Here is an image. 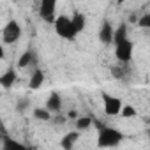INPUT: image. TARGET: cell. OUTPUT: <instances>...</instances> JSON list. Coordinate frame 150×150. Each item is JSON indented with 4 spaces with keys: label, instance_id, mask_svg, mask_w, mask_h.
Returning a JSON list of instances; mask_svg holds the SVG:
<instances>
[{
    "label": "cell",
    "instance_id": "7c38bea8",
    "mask_svg": "<svg viewBox=\"0 0 150 150\" xmlns=\"http://www.w3.org/2000/svg\"><path fill=\"white\" fill-rule=\"evenodd\" d=\"M71 21H72V27H74V32H76V34H81V32L85 30V27H87V18H85V14H83V13H78V11L71 16Z\"/></svg>",
    "mask_w": 150,
    "mask_h": 150
},
{
    "label": "cell",
    "instance_id": "3957f363",
    "mask_svg": "<svg viewBox=\"0 0 150 150\" xmlns=\"http://www.w3.org/2000/svg\"><path fill=\"white\" fill-rule=\"evenodd\" d=\"M21 37V27L16 20H9L6 23V27L2 28V32H0V41H2L4 44H14L18 42Z\"/></svg>",
    "mask_w": 150,
    "mask_h": 150
},
{
    "label": "cell",
    "instance_id": "ac0fdd59",
    "mask_svg": "<svg viewBox=\"0 0 150 150\" xmlns=\"http://www.w3.org/2000/svg\"><path fill=\"white\" fill-rule=\"evenodd\" d=\"M125 65H113L111 67V76L115 78V80H122V78H125Z\"/></svg>",
    "mask_w": 150,
    "mask_h": 150
},
{
    "label": "cell",
    "instance_id": "8fae6325",
    "mask_svg": "<svg viewBox=\"0 0 150 150\" xmlns=\"http://www.w3.org/2000/svg\"><path fill=\"white\" fill-rule=\"evenodd\" d=\"M35 62H37L35 53H34L32 50H27V51H23V55L18 58V67H20V69H27V67H30V65H35Z\"/></svg>",
    "mask_w": 150,
    "mask_h": 150
},
{
    "label": "cell",
    "instance_id": "ffe728a7",
    "mask_svg": "<svg viewBox=\"0 0 150 150\" xmlns=\"http://www.w3.org/2000/svg\"><path fill=\"white\" fill-rule=\"evenodd\" d=\"M4 148H25L21 143H18V141H14V139H11V138H6L4 139Z\"/></svg>",
    "mask_w": 150,
    "mask_h": 150
},
{
    "label": "cell",
    "instance_id": "44dd1931",
    "mask_svg": "<svg viewBox=\"0 0 150 150\" xmlns=\"http://www.w3.org/2000/svg\"><path fill=\"white\" fill-rule=\"evenodd\" d=\"M28 104H30L28 99H20V101H18V111H25V110L28 108Z\"/></svg>",
    "mask_w": 150,
    "mask_h": 150
},
{
    "label": "cell",
    "instance_id": "7402d4cb",
    "mask_svg": "<svg viewBox=\"0 0 150 150\" xmlns=\"http://www.w3.org/2000/svg\"><path fill=\"white\" fill-rule=\"evenodd\" d=\"M4 57H6V51H4V42L0 41V60H2Z\"/></svg>",
    "mask_w": 150,
    "mask_h": 150
},
{
    "label": "cell",
    "instance_id": "d6986e66",
    "mask_svg": "<svg viewBox=\"0 0 150 150\" xmlns=\"http://www.w3.org/2000/svg\"><path fill=\"white\" fill-rule=\"evenodd\" d=\"M136 25H138L139 28H150V14L145 13L143 16H139V18L136 20Z\"/></svg>",
    "mask_w": 150,
    "mask_h": 150
},
{
    "label": "cell",
    "instance_id": "6da1fadb",
    "mask_svg": "<svg viewBox=\"0 0 150 150\" xmlns=\"http://www.w3.org/2000/svg\"><path fill=\"white\" fill-rule=\"evenodd\" d=\"M124 134L110 125H99V134H97V146L99 148H115L122 143Z\"/></svg>",
    "mask_w": 150,
    "mask_h": 150
},
{
    "label": "cell",
    "instance_id": "9a60e30c",
    "mask_svg": "<svg viewBox=\"0 0 150 150\" xmlns=\"http://www.w3.org/2000/svg\"><path fill=\"white\" fill-rule=\"evenodd\" d=\"M118 115H120L122 118H134V117H138V111H136V108L131 106V104H122Z\"/></svg>",
    "mask_w": 150,
    "mask_h": 150
},
{
    "label": "cell",
    "instance_id": "7a4b0ae2",
    "mask_svg": "<svg viewBox=\"0 0 150 150\" xmlns=\"http://www.w3.org/2000/svg\"><path fill=\"white\" fill-rule=\"evenodd\" d=\"M53 28H55L57 35L62 37V39H65V41H74V39H76V35H78L76 32H74L71 16H65V14L55 16V20H53Z\"/></svg>",
    "mask_w": 150,
    "mask_h": 150
},
{
    "label": "cell",
    "instance_id": "5bb4252c",
    "mask_svg": "<svg viewBox=\"0 0 150 150\" xmlns=\"http://www.w3.org/2000/svg\"><path fill=\"white\" fill-rule=\"evenodd\" d=\"M124 39H129V28H127V23H120L117 28H113V39H111V42L118 44V42L124 41Z\"/></svg>",
    "mask_w": 150,
    "mask_h": 150
},
{
    "label": "cell",
    "instance_id": "2e32d148",
    "mask_svg": "<svg viewBox=\"0 0 150 150\" xmlns=\"http://www.w3.org/2000/svg\"><path fill=\"white\" fill-rule=\"evenodd\" d=\"M34 117L41 122H50L51 120V111H48L46 108H34Z\"/></svg>",
    "mask_w": 150,
    "mask_h": 150
},
{
    "label": "cell",
    "instance_id": "4fadbf2b",
    "mask_svg": "<svg viewBox=\"0 0 150 150\" xmlns=\"http://www.w3.org/2000/svg\"><path fill=\"white\" fill-rule=\"evenodd\" d=\"M78 138H80V131H71V132H67V134L60 139V146L65 148V150H71V148L74 146V143L78 141Z\"/></svg>",
    "mask_w": 150,
    "mask_h": 150
},
{
    "label": "cell",
    "instance_id": "52a82bcc",
    "mask_svg": "<svg viewBox=\"0 0 150 150\" xmlns=\"http://www.w3.org/2000/svg\"><path fill=\"white\" fill-rule=\"evenodd\" d=\"M113 25H111V21H108V20H104L103 23H101V28H99V41L103 42V44H110L111 42V39H113Z\"/></svg>",
    "mask_w": 150,
    "mask_h": 150
},
{
    "label": "cell",
    "instance_id": "d4e9b609",
    "mask_svg": "<svg viewBox=\"0 0 150 150\" xmlns=\"http://www.w3.org/2000/svg\"><path fill=\"white\" fill-rule=\"evenodd\" d=\"M69 117H71V118H76L78 115H76V111H71V113H69Z\"/></svg>",
    "mask_w": 150,
    "mask_h": 150
},
{
    "label": "cell",
    "instance_id": "603a6c76",
    "mask_svg": "<svg viewBox=\"0 0 150 150\" xmlns=\"http://www.w3.org/2000/svg\"><path fill=\"white\" fill-rule=\"evenodd\" d=\"M129 20H131V23H136V20H138V18H136V14H134V13H132V14H131V18H129Z\"/></svg>",
    "mask_w": 150,
    "mask_h": 150
},
{
    "label": "cell",
    "instance_id": "5b68a950",
    "mask_svg": "<svg viewBox=\"0 0 150 150\" xmlns=\"http://www.w3.org/2000/svg\"><path fill=\"white\" fill-rule=\"evenodd\" d=\"M57 2L58 0H41L39 2V16L46 23H53L57 16Z\"/></svg>",
    "mask_w": 150,
    "mask_h": 150
},
{
    "label": "cell",
    "instance_id": "8992f818",
    "mask_svg": "<svg viewBox=\"0 0 150 150\" xmlns=\"http://www.w3.org/2000/svg\"><path fill=\"white\" fill-rule=\"evenodd\" d=\"M103 99V108H104V113L110 115V117H117L120 113V108H122V101L115 96H110V94H103L101 96Z\"/></svg>",
    "mask_w": 150,
    "mask_h": 150
},
{
    "label": "cell",
    "instance_id": "e0dca14e",
    "mask_svg": "<svg viewBox=\"0 0 150 150\" xmlns=\"http://www.w3.org/2000/svg\"><path fill=\"white\" fill-rule=\"evenodd\" d=\"M92 125L90 117H76V131H85Z\"/></svg>",
    "mask_w": 150,
    "mask_h": 150
},
{
    "label": "cell",
    "instance_id": "30bf717a",
    "mask_svg": "<svg viewBox=\"0 0 150 150\" xmlns=\"http://www.w3.org/2000/svg\"><path fill=\"white\" fill-rule=\"evenodd\" d=\"M16 80H18V74H16V71L13 69V67H9L2 76H0V87H4V88H11L14 83H16Z\"/></svg>",
    "mask_w": 150,
    "mask_h": 150
},
{
    "label": "cell",
    "instance_id": "9c48e42d",
    "mask_svg": "<svg viewBox=\"0 0 150 150\" xmlns=\"http://www.w3.org/2000/svg\"><path fill=\"white\" fill-rule=\"evenodd\" d=\"M44 80H46V76H44V72L41 71V69H34V72H32V76H30V81H28V88L30 90H39L41 87H42V83H44Z\"/></svg>",
    "mask_w": 150,
    "mask_h": 150
},
{
    "label": "cell",
    "instance_id": "277c9868",
    "mask_svg": "<svg viewBox=\"0 0 150 150\" xmlns=\"http://www.w3.org/2000/svg\"><path fill=\"white\" fill-rule=\"evenodd\" d=\"M132 50H134L132 41H129V39L120 41L118 44H115V57H117V60H118L120 64L131 62V58H132Z\"/></svg>",
    "mask_w": 150,
    "mask_h": 150
},
{
    "label": "cell",
    "instance_id": "ba28073f",
    "mask_svg": "<svg viewBox=\"0 0 150 150\" xmlns=\"http://www.w3.org/2000/svg\"><path fill=\"white\" fill-rule=\"evenodd\" d=\"M44 108L48 111H51V113H58L62 110V97H60V94L58 92H51L50 97L46 99V106Z\"/></svg>",
    "mask_w": 150,
    "mask_h": 150
},
{
    "label": "cell",
    "instance_id": "cb8c5ba5",
    "mask_svg": "<svg viewBox=\"0 0 150 150\" xmlns=\"http://www.w3.org/2000/svg\"><path fill=\"white\" fill-rule=\"evenodd\" d=\"M115 2H117V6H122V4H125V2H127V0H115Z\"/></svg>",
    "mask_w": 150,
    "mask_h": 150
}]
</instances>
